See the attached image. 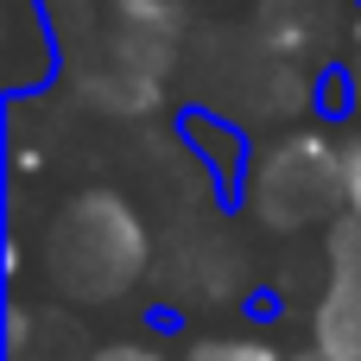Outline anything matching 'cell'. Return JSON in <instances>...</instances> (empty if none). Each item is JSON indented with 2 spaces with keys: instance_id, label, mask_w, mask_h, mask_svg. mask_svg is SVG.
<instances>
[{
  "instance_id": "3",
  "label": "cell",
  "mask_w": 361,
  "mask_h": 361,
  "mask_svg": "<svg viewBox=\"0 0 361 361\" xmlns=\"http://www.w3.org/2000/svg\"><path fill=\"white\" fill-rule=\"evenodd\" d=\"M178 361H286V349L260 330H209V336H190Z\"/></svg>"
},
{
  "instance_id": "4",
  "label": "cell",
  "mask_w": 361,
  "mask_h": 361,
  "mask_svg": "<svg viewBox=\"0 0 361 361\" xmlns=\"http://www.w3.org/2000/svg\"><path fill=\"white\" fill-rule=\"evenodd\" d=\"M336 178H343V216H355V222H361V133H349V140H343Z\"/></svg>"
},
{
  "instance_id": "1",
  "label": "cell",
  "mask_w": 361,
  "mask_h": 361,
  "mask_svg": "<svg viewBox=\"0 0 361 361\" xmlns=\"http://www.w3.org/2000/svg\"><path fill=\"white\" fill-rule=\"evenodd\" d=\"M343 140L330 146L324 133H292L286 146H273V159L260 165L254 203L273 228H305L324 222L330 209H343V178H336Z\"/></svg>"
},
{
  "instance_id": "6",
  "label": "cell",
  "mask_w": 361,
  "mask_h": 361,
  "mask_svg": "<svg viewBox=\"0 0 361 361\" xmlns=\"http://www.w3.org/2000/svg\"><path fill=\"white\" fill-rule=\"evenodd\" d=\"M355 361H361V349H355Z\"/></svg>"
},
{
  "instance_id": "2",
  "label": "cell",
  "mask_w": 361,
  "mask_h": 361,
  "mask_svg": "<svg viewBox=\"0 0 361 361\" xmlns=\"http://www.w3.org/2000/svg\"><path fill=\"white\" fill-rule=\"evenodd\" d=\"M355 349H361V222L343 216L330 228V286L311 317V355L355 361Z\"/></svg>"
},
{
  "instance_id": "5",
  "label": "cell",
  "mask_w": 361,
  "mask_h": 361,
  "mask_svg": "<svg viewBox=\"0 0 361 361\" xmlns=\"http://www.w3.org/2000/svg\"><path fill=\"white\" fill-rule=\"evenodd\" d=\"M349 82H355V108H361V63H349Z\"/></svg>"
}]
</instances>
